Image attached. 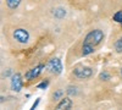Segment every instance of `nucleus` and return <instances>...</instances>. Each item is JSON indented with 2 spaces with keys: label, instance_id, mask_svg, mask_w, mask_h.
Here are the masks:
<instances>
[{
  "label": "nucleus",
  "instance_id": "obj_15",
  "mask_svg": "<svg viewBox=\"0 0 122 110\" xmlns=\"http://www.w3.org/2000/svg\"><path fill=\"white\" fill-rule=\"evenodd\" d=\"M61 95H62V91H57L54 93V99H60Z\"/></svg>",
  "mask_w": 122,
  "mask_h": 110
},
{
  "label": "nucleus",
  "instance_id": "obj_5",
  "mask_svg": "<svg viewBox=\"0 0 122 110\" xmlns=\"http://www.w3.org/2000/svg\"><path fill=\"white\" fill-rule=\"evenodd\" d=\"M23 81H22V76L20 73H15L11 77V89L14 92H20L22 89Z\"/></svg>",
  "mask_w": 122,
  "mask_h": 110
},
{
  "label": "nucleus",
  "instance_id": "obj_1",
  "mask_svg": "<svg viewBox=\"0 0 122 110\" xmlns=\"http://www.w3.org/2000/svg\"><path fill=\"white\" fill-rule=\"evenodd\" d=\"M103 38H104V33L100 29H94V31L89 32L84 39V43L82 47V55L86 56V55L92 54L94 52V47L100 44Z\"/></svg>",
  "mask_w": 122,
  "mask_h": 110
},
{
  "label": "nucleus",
  "instance_id": "obj_4",
  "mask_svg": "<svg viewBox=\"0 0 122 110\" xmlns=\"http://www.w3.org/2000/svg\"><path fill=\"white\" fill-rule=\"evenodd\" d=\"M73 75L79 78V79H84V78H89L93 75V70L90 67H77L73 70Z\"/></svg>",
  "mask_w": 122,
  "mask_h": 110
},
{
  "label": "nucleus",
  "instance_id": "obj_6",
  "mask_svg": "<svg viewBox=\"0 0 122 110\" xmlns=\"http://www.w3.org/2000/svg\"><path fill=\"white\" fill-rule=\"evenodd\" d=\"M43 68H44V65H38V66H36V67H33V68H30L29 71L25 75L26 79L30 81V79L37 78V77L40 75V72H42V70H43Z\"/></svg>",
  "mask_w": 122,
  "mask_h": 110
},
{
  "label": "nucleus",
  "instance_id": "obj_3",
  "mask_svg": "<svg viewBox=\"0 0 122 110\" xmlns=\"http://www.w3.org/2000/svg\"><path fill=\"white\" fill-rule=\"evenodd\" d=\"M14 38H15V41H17L18 43L25 44V43L28 42V39H29V33L23 28H17V29L14 31Z\"/></svg>",
  "mask_w": 122,
  "mask_h": 110
},
{
  "label": "nucleus",
  "instance_id": "obj_14",
  "mask_svg": "<svg viewBox=\"0 0 122 110\" xmlns=\"http://www.w3.org/2000/svg\"><path fill=\"white\" fill-rule=\"evenodd\" d=\"M110 78V75L107 72H103L100 73V79H104V81H107V79Z\"/></svg>",
  "mask_w": 122,
  "mask_h": 110
},
{
  "label": "nucleus",
  "instance_id": "obj_2",
  "mask_svg": "<svg viewBox=\"0 0 122 110\" xmlns=\"http://www.w3.org/2000/svg\"><path fill=\"white\" fill-rule=\"evenodd\" d=\"M46 68L49 70V72H51L54 75H59L62 71V64H61V60L59 58H53L50 59L48 64H46Z\"/></svg>",
  "mask_w": 122,
  "mask_h": 110
},
{
  "label": "nucleus",
  "instance_id": "obj_11",
  "mask_svg": "<svg viewBox=\"0 0 122 110\" xmlns=\"http://www.w3.org/2000/svg\"><path fill=\"white\" fill-rule=\"evenodd\" d=\"M114 21L116 22H121L122 21V11H118L114 15Z\"/></svg>",
  "mask_w": 122,
  "mask_h": 110
},
{
  "label": "nucleus",
  "instance_id": "obj_13",
  "mask_svg": "<svg viewBox=\"0 0 122 110\" xmlns=\"http://www.w3.org/2000/svg\"><path fill=\"white\" fill-rule=\"evenodd\" d=\"M48 84H49V81H44V82H42V83H39L37 87H38L39 89H45V88L48 87Z\"/></svg>",
  "mask_w": 122,
  "mask_h": 110
},
{
  "label": "nucleus",
  "instance_id": "obj_8",
  "mask_svg": "<svg viewBox=\"0 0 122 110\" xmlns=\"http://www.w3.org/2000/svg\"><path fill=\"white\" fill-rule=\"evenodd\" d=\"M20 4H21V0H6V5L12 10L17 9L20 6Z\"/></svg>",
  "mask_w": 122,
  "mask_h": 110
},
{
  "label": "nucleus",
  "instance_id": "obj_7",
  "mask_svg": "<svg viewBox=\"0 0 122 110\" xmlns=\"http://www.w3.org/2000/svg\"><path fill=\"white\" fill-rule=\"evenodd\" d=\"M72 100L70 98H61L60 103L56 105V109L57 110H62V109H71L72 108Z\"/></svg>",
  "mask_w": 122,
  "mask_h": 110
},
{
  "label": "nucleus",
  "instance_id": "obj_18",
  "mask_svg": "<svg viewBox=\"0 0 122 110\" xmlns=\"http://www.w3.org/2000/svg\"><path fill=\"white\" fill-rule=\"evenodd\" d=\"M120 23H121V25H122V21H121V22H120Z\"/></svg>",
  "mask_w": 122,
  "mask_h": 110
},
{
  "label": "nucleus",
  "instance_id": "obj_9",
  "mask_svg": "<svg viewBox=\"0 0 122 110\" xmlns=\"http://www.w3.org/2000/svg\"><path fill=\"white\" fill-rule=\"evenodd\" d=\"M54 16L57 17V18H62V17L66 16V11L64 9H61V7H57V9L54 10Z\"/></svg>",
  "mask_w": 122,
  "mask_h": 110
},
{
  "label": "nucleus",
  "instance_id": "obj_17",
  "mask_svg": "<svg viewBox=\"0 0 122 110\" xmlns=\"http://www.w3.org/2000/svg\"><path fill=\"white\" fill-rule=\"evenodd\" d=\"M121 76H122V68H121Z\"/></svg>",
  "mask_w": 122,
  "mask_h": 110
},
{
  "label": "nucleus",
  "instance_id": "obj_12",
  "mask_svg": "<svg viewBox=\"0 0 122 110\" xmlns=\"http://www.w3.org/2000/svg\"><path fill=\"white\" fill-rule=\"evenodd\" d=\"M67 93L71 94V95H72V94L76 95V94H77V88H76V87H72V86L68 87V88H67Z\"/></svg>",
  "mask_w": 122,
  "mask_h": 110
},
{
  "label": "nucleus",
  "instance_id": "obj_10",
  "mask_svg": "<svg viewBox=\"0 0 122 110\" xmlns=\"http://www.w3.org/2000/svg\"><path fill=\"white\" fill-rule=\"evenodd\" d=\"M115 49H116V52L117 53H122V38H120L118 41L115 43Z\"/></svg>",
  "mask_w": 122,
  "mask_h": 110
},
{
  "label": "nucleus",
  "instance_id": "obj_16",
  "mask_svg": "<svg viewBox=\"0 0 122 110\" xmlns=\"http://www.w3.org/2000/svg\"><path fill=\"white\" fill-rule=\"evenodd\" d=\"M39 102H40V99H37V102H36V103H34V104L32 105V109H33V110H34V109L37 108V105H38V103H39Z\"/></svg>",
  "mask_w": 122,
  "mask_h": 110
}]
</instances>
